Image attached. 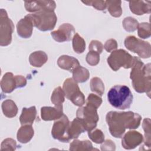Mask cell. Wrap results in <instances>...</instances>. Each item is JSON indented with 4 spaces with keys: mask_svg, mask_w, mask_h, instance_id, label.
Returning a JSON list of instances; mask_svg holds the SVG:
<instances>
[{
    "mask_svg": "<svg viewBox=\"0 0 151 151\" xmlns=\"http://www.w3.org/2000/svg\"><path fill=\"white\" fill-rule=\"evenodd\" d=\"M16 147V142L11 138H7L2 142L1 150H15Z\"/></svg>",
    "mask_w": 151,
    "mask_h": 151,
    "instance_id": "obj_36",
    "label": "cell"
},
{
    "mask_svg": "<svg viewBox=\"0 0 151 151\" xmlns=\"http://www.w3.org/2000/svg\"><path fill=\"white\" fill-rule=\"evenodd\" d=\"M2 110L4 114L8 117H15L18 113V107L15 102L12 100H6L2 103Z\"/></svg>",
    "mask_w": 151,
    "mask_h": 151,
    "instance_id": "obj_23",
    "label": "cell"
},
{
    "mask_svg": "<svg viewBox=\"0 0 151 151\" xmlns=\"http://www.w3.org/2000/svg\"><path fill=\"white\" fill-rule=\"evenodd\" d=\"M123 27L126 31L133 32L137 29L139 23L134 18L129 17H126L123 21Z\"/></svg>",
    "mask_w": 151,
    "mask_h": 151,
    "instance_id": "obj_30",
    "label": "cell"
},
{
    "mask_svg": "<svg viewBox=\"0 0 151 151\" xmlns=\"http://www.w3.org/2000/svg\"><path fill=\"white\" fill-rule=\"evenodd\" d=\"M57 64L60 68L70 72H73L76 68L80 65L77 59L66 55H61L58 58Z\"/></svg>",
    "mask_w": 151,
    "mask_h": 151,
    "instance_id": "obj_17",
    "label": "cell"
},
{
    "mask_svg": "<svg viewBox=\"0 0 151 151\" xmlns=\"http://www.w3.org/2000/svg\"><path fill=\"white\" fill-rule=\"evenodd\" d=\"M133 98L130 88L124 85L114 86L107 93L109 103L118 109L125 110L130 108L133 102Z\"/></svg>",
    "mask_w": 151,
    "mask_h": 151,
    "instance_id": "obj_3",
    "label": "cell"
},
{
    "mask_svg": "<svg viewBox=\"0 0 151 151\" xmlns=\"http://www.w3.org/2000/svg\"><path fill=\"white\" fill-rule=\"evenodd\" d=\"M82 2L86 4L87 5L93 6L97 10L100 11L104 10L107 7L106 1H82Z\"/></svg>",
    "mask_w": 151,
    "mask_h": 151,
    "instance_id": "obj_37",
    "label": "cell"
},
{
    "mask_svg": "<svg viewBox=\"0 0 151 151\" xmlns=\"http://www.w3.org/2000/svg\"><path fill=\"white\" fill-rule=\"evenodd\" d=\"M125 47L143 58L150 57V44L134 36H129L124 40Z\"/></svg>",
    "mask_w": 151,
    "mask_h": 151,
    "instance_id": "obj_9",
    "label": "cell"
},
{
    "mask_svg": "<svg viewBox=\"0 0 151 151\" xmlns=\"http://www.w3.org/2000/svg\"><path fill=\"white\" fill-rule=\"evenodd\" d=\"M48 60L47 54L42 51H37L31 53L29 57V61L31 65L35 67H41Z\"/></svg>",
    "mask_w": 151,
    "mask_h": 151,
    "instance_id": "obj_21",
    "label": "cell"
},
{
    "mask_svg": "<svg viewBox=\"0 0 151 151\" xmlns=\"http://www.w3.org/2000/svg\"><path fill=\"white\" fill-rule=\"evenodd\" d=\"M26 10L31 12H37L44 10L54 11L55 2L54 1H25Z\"/></svg>",
    "mask_w": 151,
    "mask_h": 151,
    "instance_id": "obj_12",
    "label": "cell"
},
{
    "mask_svg": "<svg viewBox=\"0 0 151 151\" xmlns=\"http://www.w3.org/2000/svg\"><path fill=\"white\" fill-rule=\"evenodd\" d=\"M130 11L137 15H143L144 14L150 12L151 6L150 1H132L129 2Z\"/></svg>",
    "mask_w": 151,
    "mask_h": 151,
    "instance_id": "obj_16",
    "label": "cell"
},
{
    "mask_svg": "<svg viewBox=\"0 0 151 151\" xmlns=\"http://www.w3.org/2000/svg\"><path fill=\"white\" fill-rule=\"evenodd\" d=\"M107 61L110 67L116 71L120 67L132 68L134 62V57H132L125 50L120 49L112 51Z\"/></svg>",
    "mask_w": 151,
    "mask_h": 151,
    "instance_id": "obj_5",
    "label": "cell"
},
{
    "mask_svg": "<svg viewBox=\"0 0 151 151\" xmlns=\"http://www.w3.org/2000/svg\"><path fill=\"white\" fill-rule=\"evenodd\" d=\"M115 144L111 140H107L101 145V150H115Z\"/></svg>",
    "mask_w": 151,
    "mask_h": 151,
    "instance_id": "obj_40",
    "label": "cell"
},
{
    "mask_svg": "<svg viewBox=\"0 0 151 151\" xmlns=\"http://www.w3.org/2000/svg\"><path fill=\"white\" fill-rule=\"evenodd\" d=\"M143 140V137L139 132L129 131L123 136L122 145L125 149H132L140 145Z\"/></svg>",
    "mask_w": 151,
    "mask_h": 151,
    "instance_id": "obj_13",
    "label": "cell"
},
{
    "mask_svg": "<svg viewBox=\"0 0 151 151\" xmlns=\"http://www.w3.org/2000/svg\"><path fill=\"white\" fill-rule=\"evenodd\" d=\"M120 1H106L107 8L111 16L119 17L122 14Z\"/></svg>",
    "mask_w": 151,
    "mask_h": 151,
    "instance_id": "obj_26",
    "label": "cell"
},
{
    "mask_svg": "<svg viewBox=\"0 0 151 151\" xmlns=\"http://www.w3.org/2000/svg\"><path fill=\"white\" fill-rule=\"evenodd\" d=\"M72 73L73 78L76 83H84L86 81L90 76L88 70L81 65L76 68Z\"/></svg>",
    "mask_w": 151,
    "mask_h": 151,
    "instance_id": "obj_24",
    "label": "cell"
},
{
    "mask_svg": "<svg viewBox=\"0 0 151 151\" xmlns=\"http://www.w3.org/2000/svg\"><path fill=\"white\" fill-rule=\"evenodd\" d=\"M77 118L80 121L86 131L90 132L96 128L99 121L97 109L87 105L78 109Z\"/></svg>",
    "mask_w": 151,
    "mask_h": 151,
    "instance_id": "obj_6",
    "label": "cell"
},
{
    "mask_svg": "<svg viewBox=\"0 0 151 151\" xmlns=\"http://www.w3.org/2000/svg\"><path fill=\"white\" fill-rule=\"evenodd\" d=\"M117 41L114 39H110L107 40L104 45V49L108 52L113 51L114 50L117 48Z\"/></svg>",
    "mask_w": 151,
    "mask_h": 151,
    "instance_id": "obj_39",
    "label": "cell"
},
{
    "mask_svg": "<svg viewBox=\"0 0 151 151\" xmlns=\"http://www.w3.org/2000/svg\"><path fill=\"white\" fill-rule=\"evenodd\" d=\"M63 90L65 96L74 104L81 107L85 103V97L73 78H68L65 80Z\"/></svg>",
    "mask_w": 151,
    "mask_h": 151,
    "instance_id": "obj_7",
    "label": "cell"
},
{
    "mask_svg": "<svg viewBox=\"0 0 151 151\" xmlns=\"http://www.w3.org/2000/svg\"><path fill=\"white\" fill-rule=\"evenodd\" d=\"M1 87L4 93H10L13 91L17 88L15 76L12 73H5L1 81Z\"/></svg>",
    "mask_w": 151,
    "mask_h": 151,
    "instance_id": "obj_18",
    "label": "cell"
},
{
    "mask_svg": "<svg viewBox=\"0 0 151 151\" xmlns=\"http://www.w3.org/2000/svg\"><path fill=\"white\" fill-rule=\"evenodd\" d=\"M17 88H21L25 86L27 84V80L22 76H15Z\"/></svg>",
    "mask_w": 151,
    "mask_h": 151,
    "instance_id": "obj_41",
    "label": "cell"
},
{
    "mask_svg": "<svg viewBox=\"0 0 151 151\" xmlns=\"http://www.w3.org/2000/svg\"><path fill=\"white\" fill-rule=\"evenodd\" d=\"M41 115L42 120L51 121L59 119L63 115V106L58 105L54 107H42L41 109Z\"/></svg>",
    "mask_w": 151,
    "mask_h": 151,
    "instance_id": "obj_14",
    "label": "cell"
},
{
    "mask_svg": "<svg viewBox=\"0 0 151 151\" xmlns=\"http://www.w3.org/2000/svg\"><path fill=\"white\" fill-rule=\"evenodd\" d=\"M137 29L139 37L145 39L150 37V25L149 23L143 22L139 24Z\"/></svg>",
    "mask_w": 151,
    "mask_h": 151,
    "instance_id": "obj_31",
    "label": "cell"
},
{
    "mask_svg": "<svg viewBox=\"0 0 151 151\" xmlns=\"http://www.w3.org/2000/svg\"><path fill=\"white\" fill-rule=\"evenodd\" d=\"M34 24L31 19L26 15L19 20L17 25L18 35L23 38H29L32 34Z\"/></svg>",
    "mask_w": 151,
    "mask_h": 151,
    "instance_id": "obj_15",
    "label": "cell"
},
{
    "mask_svg": "<svg viewBox=\"0 0 151 151\" xmlns=\"http://www.w3.org/2000/svg\"><path fill=\"white\" fill-rule=\"evenodd\" d=\"M85 131L83 124L77 117L70 123L68 132L71 139L78 138L79 135Z\"/></svg>",
    "mask_w": 151,
    "mask_h": 151,
    "instance_id": "obj_22",
    "label": "cell"
},
{
    "mask_svg": "<svg viewBox=\"0 0 151 151\" xmlns=\"http://www.w3.org/2000/svg\"><path fill=\"white\" fill-rule=\"evenodd\" d=\"M73 48L77 54L83 53L86 49L85 41L78 33H76L73 37Z\"/></svg>",
    "mask_w": 151,
    "mask_h": 151,
    "instance_id": "obj_27",
    "label": "cell"
},
{
    "mask_svg": "<svg viewBox=\"0 0 151 151\" xmlns=\"http://www.w3.org/2000/svg\"><path fill=\"white\" fill-rule=\"evenodd\" d=\"M34 129L31 124L22 125L17 132V139L22 143L29 142L34 136Z\"/></svg>",
    "mask_w": 151,
    "mask_h": 151,
    "instance_id": "obj_20",
    "label": "cell"
},
{
    "mask_svg": "<svg viewBox=\"0 0 151 151\" xmlns=\"http://www.w3.org/2000/svg\"><path fill=\"white\" fill-rule=\"evenodd\" d=\"M102 103L101 98L94 94H90L87 99L86 104L98 109Z\"/></svg>",
    "mask_w": 151,
    "mask_h": 151,
    "instance_id": "obj_34",
    "label": "cell"
},
{
    "mask_svg": "<svg viewBox=\"0 0 151 151\" xmlns=\"http://www.w3.org/2000/svg\"><path fill=\"white\" fill-rule=\"evenodd\" d=\"M64 96L63 90L61 89V87H58L53 91L51 97V101L55 106L62 105L65 100Z\"/></svg>",
    "mask_w": 151,
    "mask_h": 151,
    "instance_id": "obj_28",
    "label": "cell"
},
{
    "mask_svg": "<svg viewBox=\"0 0 151 151\" xmlns=\"http://www.w3.org/2000/svg\"><path fill=\"white\" fill-rule=\"evenodd\" d=\"M70 123L68 117L64 114L55 121L51 130L53 138L62 142H69L71 140L68 132Z\"/></svg>",
    "mask_w": 151,
    "mask_h": 151,
    "instance_id": "obj_10",
    "label": "cell"
},
{
    "mask_svg": "<svg viewBox=\"0 0 151 151\" xmlns=\"http://www.w3.org/2000/svg\"><path fill=\"white\" fill-rule=\"evenodd\" d=\"M70 150H97L93 147L91 143L88 140L80 141L77 139L73 140L70 145Z\"/></svg>",
    "mask_w": 151,
    "mask_h": 151,
    "instance_id": "obj_25",
    "label": "cell"
},
{
    "mask_svg": "<svg viewBox=\"0 0 151 151\" xmlns=\"http://www.w3.org/2000/svg\"><path fill=\"white\" fill-rule=\"evenodd\" d=\"M88 135L89 138L96 143H101L104 142V136L102 131L96 129L93 131L88 132Z\"/></svg>",
    "mask_w": 151,
    "mask_h": 151,
    "instance_id": "obj_33",
    "label": "cell"
},
{
    "mask_svg": "<svg viewBox=\"0 0 151 151\" xmlns=\"http://www.w3.org/2000/svg\"><path fill=\"white\" fill-rule=\"evenodd\" d=\"M91 90L101 96L104 91V85L99 77H94L90 81Z\"/></svg>",
    "mask_w": 151,
    "mask_h": 151,
    "instance_id": "obj_29",
    "label": "cell"
},
{
    "mask_svg": "<svg viewBox=\"0 0 151 151\" xmlns=\"http://www.w3.org/2000/svg\"><path fill=\"white\" fill-rule=\"evenodd\" d=\"M141 116L132 111L117 112L111 111L106 115V122L111 134L116 138H121L126 129L137 128L141 121Z\"/></svg>",
    "mask_w": 151,
    "mask_h": 151,
    "instance_id": "obj_1",
    "label": "cell"
},
{
    "mask_svg": "<svg viewBox=\"0 0 151 151\" xmlns=\"http://www.w3.org/2000/svg\"><path fill=\"white\" fill-rule=\"evenodd\" d=\"M74 34L76 33L74 27L70 24L64 23L60 25L57 30L51 32V35L55 41L63 42L70 41Z\"/></svg>",
    "mask_w": 151,
    "mask_h": 151,
    "instance_id": "obj_11",
    "label": "cell"
},
{
    "mask_svg": "<svg viewBox=\"0 0 151 151\" xmlns=\"http://www.w3.org/2000/svg\"><path fill=\"white\" fill-rule=\"evenodd\" d=\"M130 78L136 91L148 93L149 96L151 88L150 64L145 65L137 57H134V62L132 67Z\"/></svg>",
    "mask_w": 151,
    "mask_h": 151,
    "instance_id": "obj_2",
    "label": "cell"
},
{
    "mask_svg": "<svg viewBox=\"0 0 151 151\" xmlns=\"http://www.w3.org/2000/svg\"><path fill=\"white\" fill-rule=\"evenodd\" d=\"M86 59L89 65L91 66L96 65L100 61V54L95 51H89L86 55Z\"/></svg>",
    "mask_w": 151,
    "mask_h": 151,
    "instance_id": "obj_35",
    "label": "cell"
},
{
    "mask_svg": "<svg viewBox=\"0 0 151 151\" xmlns=\"http://www.w3.org/2000/svg\"><path fill=\"white\" fill-rule=\"evenodd\" d=\"M142 126L145 131V145L147 147L150 146V119L146 118L143 120Z\"/></svg>",
    "mask_w": 151,
    "mask_h": 151,
    "instance_id": "obj_32",
    "label": "cell"
},
{
    "mask_svg": "<svg viewBox=\"0 0 151 151\" xmlns=\"http://www.w3.org/2000/svg\"><path fill=\"white\" fill-rule=\"evenodd\" d=\"M27 15L31 19L34 26L41 31L54 29L57 21L54 11L44 10Z\"/></svg>",
    "mask_w": 151,
    "mask_h": 151,
    "instance_id": "obj_4",
    "label": "cell"
},
{
    "mask_svg": "<svg viewBox=\"0 0 151 151\" xmlns=\"http://www.w3.org/2000/svg\"><path fill=\"white\" fill-rule=\"evenodd\" d=\"M103 45L101 42L97 40H92L89 45V51H93L101 54L103 51Z\"/></svg>",
    "mask_w": 151,
    "mask_h": 151,
    "instance_id": "obj_38",
    "label": "cell"
},
{
    "mask_svg": "<svg viewBox=\"0 0 151 151\" xmlns=\"http://www.w3.org/2000/svg\"><path fill=\"white\" fill-rule=\"evenodd\" d=\"M14 25L8 18L6 11L1 9L0 11V45L7 46L11 44Z\"/></svg>",
    "mask_w": 151,
    "mask_h": 151,
    "instance_id": "obj_8",
    "label": "cell"
},
{
    "mask_svg": "<svg viewBox=\"0 0 151 151\" xmlns=\"http://www.w3.org/2000/svg\"><path fill=\"white\" fill-rule=\"evenodd\" d=\"M37 116V110L35 106L29 108L24 107L22 109V113L19 117V121L21 125L31 124L34 123Z\"/></svg>",
    "mask_w": 151,
    "mask_h": 151,
    "instance_id": "obj_19",
    "label": "cell"
}]
</instances>
